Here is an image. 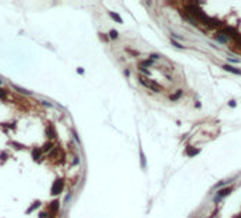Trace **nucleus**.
I'll return each mask as SVG.
<instances>
[{"label":"nucleus","instance_id":"nucleus-26","mask_svg":"<svg viewBox=\"0 0 241 218\" xmlns=\"http://www.w3.org/2000/svg\"><path fill=\"white\" fill-rule=\"evenodd\" d=\"M0 84H2V81H0Z\"/></svg>","mask_w":241,"mask_h":218},{"label":"nucleus","instance_id":"nucleus-12","mask_svg":"<svg viewBox=\"0 0 241 218\" xmlns=\"http://www.w3.org/2000/svg\"><path fill=\"white\" fill-rule=\"evenodd\" d=\"M13 88H14L16 91H19V92H20V94H26V95L29 94V92H27V91H26V89L20 88V86H17V85H13Z\"/></svg>","mask_w":241,"mask_h":218},{"label":"nucleus","instance_id":"nucleus-15","mask_svg":"<svg viewBox=\"0 0 241 218\" xmlns=\"http://www.w3.org/2000/svg\"><path fill=\"white\" fill-rule=\"evenodd\" d=\"M38 205H40V203H38V201H37V203H34V205H33V207H30L29 210H27V213H31V211H33V210H35Z\"/></svg>","mask_w":241,"mask_h":218},{"label":"nucleus","instance_id":"nucleus-21","mask_svg":"<svg viewBox=\"0 0 241 218\" xmlns=\"http://www.w3.org/2000/svg\"><path fill=\"white\" fill-rule=\"evenodd\" d=\"M141 157H142V166L145 167V156H143V153L141 152Z\"/></svg>","mask_w":241,"mask_h":218},{"label":"nucleus","instance_id":"nucleus-20","mask_svg":"<svg viewBox=\"0 0 241 218\" xmlns=\"http://www.w3.org/2000/svg\"><path fill=\"white\" fill-rule=\"evenodd\" d=\"M159 57H160V55H157V54H152V55H151V58H152V59H159Z\"/></svg>","mask_w":241,"mask_h":218},{"label":"nucleus","instance_id":"nucleus-6","mask_svg":"<svg viewBox=\"0 0 241 218\" xmlns=\"http://www.w3.org/2000/svg\"><path fill=\"white\" fill-rule=\"evenodd\" d=\"M199 152H200L199 149H193L191 146H187L186 147V154L187 156H194V154H197Z\"/></svg>","mask_w":241,"mask_h":218},{"label":"nucleus","instance_id":"nucleus-5","mask_svg":"<svg viewBox=\"0 0 241 218\" xmlns=\"http://www.w3.org/2000/svg\"><path fill=\"white\" fill-rule=\"evenodd\" d=\"M223 68L226 69V71H228V72H231V74L241 75V71H240V69H236V68H234V67H231V65H224Z\"/></svg>","mask_w":241,"mask_h":218},{"label":"nucleus","instance_id":"nucleus-17","mask_svg":"<svg viewBox=\"0 0 241 218\" xmlns=\"http://www.w3.org/2000/svg\"><path fill=\"white\" fill-rule=\"evenodd\" d=\"M0 99H6V91L0 89Z\"/></svg>","mask_w":241,"mask_h":218},{"label":"nucleus","instance_id":"nucleus-14","mask_svg":"<svg viewBox=\"0 0 241 218\" xmlns=\"http://www.w3.org/2000/svg\"><path fill=\"white\" fill-rule=\"evenodd\" d=\"M47 135H48V138H54V132H53V128H48L47 129Z\"/></svg>","mask_w":241,"mask_h":218},{"label":"nucleus","instance_id":"nucleus-4","mask_svg":"<svg viewBox=\"0 0 241 218\" xmlns=\"http://www.w3.org/2000/svg\"><path fill=\"white\" fill-rule=\"evenodd\" d=\"M214 38L217 40V41H220V43H227L228 41V37H227L223 31H218V33H216L214 34Z\"/></svg>","mask_w":241,"mask_h":218},{"label":"nucleus","instance_id":"nucleus-11","mask_svg":"<svg viewBox=\"0 0 241 218\" xmlns=\"http://www.w3.org/2000/svg\"><path fill=\"white\" fill-rule=\"evenodd\" d=\"M109 16H111V17H112V19H114V20H116L118 23H122V19H120V17H119V16H118V14H116V13H112V11H111V13H109Z\"/></svg>","mask_w":241,"mask_h":218},{"label":"nucleus","instance_id":"nucleus-25","mask_svg":"<svg viewBox=\"0 0 241 218\" xmlns=\"http://www.w3.org/2000/svg\"><path fill=\"white\" fill-rule=\"evenodd\" d=\"M234 218H241V215H237V217H234Z\"/></svg>","mask_w":241,"mask_h":218},{"label":"nucleus","instance_id":"nucleus-2","mask_svg":"<svg viewBox=\"0 0 241 218\" xmlns=\"http://www.w3.org/2000/svg\"><path fill=\"white\" fill-rule=\"evenodd\" d=\"M63 188H64V181H63V180H57V181H54V184H53L51 193L54 194V195H57V194H60L61 191H63Z\"/></svg>","mask_w":241,"mask_h":218},{"label":"nucleus","instance_id":"nucleus-3","mask_svg":"<svg viewBox=\"0 0 241 218\" xmlns=\"http://www.w3.org/2000/svg\"><path fill=\"white\" fill-rule=\"evenodd\" d=\"M231 194V188H224V190H220L218 193H217V195L214 197V203H218L223 197H227V195H230Z\"/></svg>","mask_w":241,"mask_h":218},{"label":"nucleus","instance_id":"nucleus-9","mask_svg":"<svg viewBox=\"0 0 241 218\" xmlns=\"http://www.w3.org/2000/svg\"><path fill=\"white\" fill-rule=\"evenodd\" d=\"M152 64H153V61H152V59H146V61H143V62L141 64V67L142 68H146V67H151Z\"/></svg>","mask_w":241,"mask_h":218},{"label":"nucleus","instance_id":"nucleus-10","mask_svg":"<svg viewBox=\"0 0 241 218\" xmlns=\"http://www.w3.org/2000/svg\"><path fill=\"white\" fill-rule=\"evenodd\" d=\"M40 154H41L40 149H34V150H33V156H34L35 160H38V159H40Z\"/></svg>","mask_w":241,"mask_h":218},{"label":"nucleus","instance_id":"nucleus-19","mask_svg":"<svg viewBox=\"0 0 241 218\" xmlns=\"http://www.w3.org/2000/svg\"><path fill=\"white\" fill-rule=\"evenodd\" d=\"M141 71L143 72V74H146V75H151V72H149V71H148L146 68H142V67H141Z\"/></svg>","mask_w":241,"mask_h":218},{"label":"nucleus","instance_id":"nucleus-18","mask_svg":"<svg viewBox=\"0 0 241 218\" xmlns=\"http://www.w3.org/2000/svg\"><path fill=\"white\" fill-rule=\"evenodd\" d=\"M172 43H173V45H175V47H177V48H183V45H180L177 41H172Z\"/></svg>","mask_w":241,"mask_h":218},{"label":"nucleus","instance_id":"nucleus-16","mask_svg":"<svg viewBox=\"0 0 241 218\" xmlns=\"http://www.w3.org/2000/svg\"><path fill=\"white\" fill-rule=\"evenodd\" d=\"M51 147H53V144H51V143H45L44 147H43V150H44V152H48Z\"/></svg>","mask_w":241,"mask_h":218},{"label":"nucleus","instance_id":"nucleus-8","mask_svg":"<svg viewBox=\"0 0 241 218\" xmlns=\"http://www.w3.org/2000/svg\"><path fill=\"white\" fill-rule=\"evenodd\" d=\"M50 208H51V211H54V213H55V211L60 208V204H58V201H53V203H51V205H50Z\"/></svg>","mask_w":241,"mask_h":218},{"label":"nucleus","instance_id":"nucleus-7","mask_svg":"<svg viewBox=\"0 0 241 218\" xmlns=\"http://www.w3.org/2000/svg\"><path fill=\"white\" fill-rule=\"evenodd\" d=\"M182 94H183V91H180V89H179V91H177L176 94L170 95V101H177V99L182 96Z\"/></svg>","mask_w":241,"mask_h":218},{"label":"nucleus","instance_id":"nucleus-22","mask_svg":"<svg viewBox=\"0 0 241 218\" xmlns=\"http://www.w3.org/2000/svg\"><path fill=\"white\" fill-rule=\"evenodd\" d=\"M47 217H48V214L47 213H41L40 214V218H47Z\"/></svg>","mask_w":241,"mask_h":218},{"label":"nucleus","instance_id":"nucleus-24","mask_svg":"<svg viewBox=\"0 0 241 218\" xmlns=\"http://www.w3.org/2000/svg\"><path fill=\"white\" fill-rule=\"evenodd\" d=\"M230 106H236V101H231V102H230Z\"/></svg>","mask_w":241,"mask_h":218},{"label":"nucleus","instance_id":"nucleus-1","mask_svg":"<svg viewBox=\"0 0 241 218\" xmlns=\"http://www.w3.org/2000/svg\"><path fill=\"white\" fill-rule=\"evenodd\" d=\"M139 82H141L143 86H146V88H149L151 91H153V92H162V91H163V86H162V85H159L156 81L145 78V77H139Z\"/></svg>","mask_w":241,"mask_h":218},{"label":"nucleus","instance_id":"nucleus-23","mask_svg":"<svg viewBox=\"0 0 241 218\" xmlns=\"http://www.w3.org/2000/svg\"><path fill=\"white\" fill-rule=\"evenodd\" d=\"M124 74H125V75H126V77H128V75L131 74V72H129V69H125V71H124Z\"/></svg>","mask_w":241,"mask_h":218},{"label":"nucleus","instance_id":"nucleus-13","mask_svg":"<svg viewBox=\"0 0 241 218\" xmlns=\"http://www.w3.org/2000/svg\"><path fill=\"white\" fill-rule=\"evenodd\" d=\"M109 37H111V38H118V31H115V30H111Z\"/></svg>","mask_w":241,"mask_h":218}]
</instances>
